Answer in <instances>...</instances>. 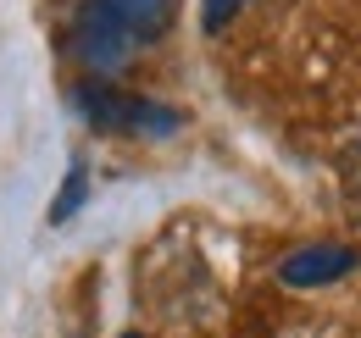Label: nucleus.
Here are the masks:
<instances>
[{
	"instance_id": "1",
	"label": "nucleus",
	"mask_w": 361,
	"mask_h": 338,
	"mask_svg": "<svg viewBox=\"0 0 361 338\" xmlns=\"http://www.w3.org/2000/svg\"><path fill=\"white\" fill-rule=\"evenodd\" d=\"M178 0H84L67 23V50L94 84H111L145 44L167 39Z\"/></svg>"
},
{
	"instance_id": "2",
	"label": "nucleus",
	"mask_w": 361,
	"mask_h": 338,
	"mask_svg": "<svg viewBox=\"0 0 361 338\" xmlns=\"http://www.w3.org/2000/svg\"><path fill=\"white\" fill-rule=\"evenodd\" d=\"M73 106H78V117L100 133H134V139H167V133H178L183 117L173 106H161V100H145V94H128V89L117 84H73Z\"/></svg>"
},
{
	"instance_id": "3",
	"label": "nucleus",
	"mask_w": 361,
	"mask_h": 338,
	"mask_svg": "<svg viewBox=\"0 0 361 338\" xmlns=\"http://www.w3.org/2000/svg\"><path fill=\"white\" fill-rule=\"evenodd\" d=\"M356 261L361 255L350 250V244H306V250L278 261V283H283V289H322V283L350 277Z\"/></svg>"
},
{
	"instance_id": "4",
	"label": "nucleus",
	"mask_w": 361,
	"mask_h": 338,
	"mask_svg": "<svg viewBox=\"0 0 361 338\" xmlns=\"http://www.w3.org/2000/svg\"><path fill=\"white\" fill-rule=\"evenodd\" d=\"M84 189H90V172H84V161H73V167H67V183H61L56 200H50V222H56V227L84 206Z\"/></svg>"
},
{
	"instance_id": "5",
	"label": "nucleus",
	"mask_w": 361,
	"mask_h": 338,
	"mask_svg": "<svg viewBox=\"0 0 361 338\" xmlns=\"http://www.w3.org/2000/svg\"><path fill=\"white\" fill-rule=\"evenodd\" d=\"M245 6H250V0H200V28H206V34H223Z\"/></svg>"
},
{
	"instance_id": "6",
	"label": "nucleus",
	"mask_w": 361,
	"mask_h": 338,
	"mask_svg": "<svg viewBox=\"0 0 361 338\" xmlns=\"http://www.w3.org/2000/svg\"><path fill=\"white\" fill-rule=\"evenodd\" d=\"M345 189H350V200H356V211H361V139L350 144V156H345Z\"/></svg>"
},
{
	"instance_id": "7",
	"label": "nucleus",
	"mask_w": 361,
	"mask_h": 338,
	"mask_svg": "<svg viewBox=\"0 0 361 338\" xmlns=\"http://www.w3.org/2000/svg\"><path fill=\"white\" fill-rule=\"evenodd\" d=\"M123 338H139V333H123Z\"/></svg>"
}]
</instances>
